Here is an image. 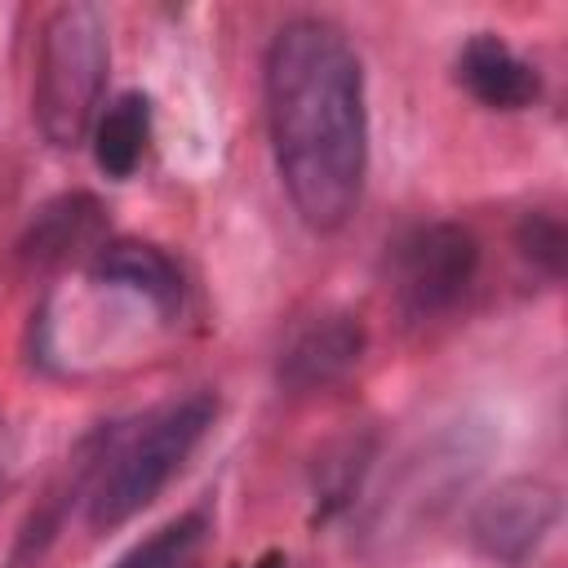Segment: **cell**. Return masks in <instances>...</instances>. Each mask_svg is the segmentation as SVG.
I'll return each instance as SVG.
<instances>
[{"label":"cell","mask_w":568,"mask_h":568,"mask_svg":"<svg viewBox=\"0 0 568 568\" xmlns=\"http://www.w3.org/2000/svg\"><path fill=\"white\" fill-rule=\"evenodd\" d=\"M559 519V493L546 479H506L470 515V541L497 564H524Z\"/></svg>","instance_id":"obj_5"},{"label":"cell","mask_w":568,"mask_h":568,"mask_svg":"<svg viewBox=\"0 0 568 568\" xmlns=\"http://www.w3.org/2000/svg\"><path fill=\"white\" fill-rule=\"evenodd\" d=\"M457 80L466 93L493 111H524L541 98V75L528 58H519L501 36L479 31L462 44L457 58Z\"/></svg>","instance_id":"obj_7"},{"label":"cell","mask_w":568,"mask_h":568,"mask_svg":"<svg viewBox=\"0 0 568 568\" xmlns=\"http://www.w3.org/2000/svg\"><path fill=\"white\" fill-rule=\"evenodd\" d=\"M368 346V333L359 315L351 311H324L293 328V337L280 351V386L288 390H324L342 382Z\"/></svg>","instance_id":"obj_6"},{"label":"cell","mask_w":568,"mask_h":568,"mask_svg":"<svg viewBox=\"0 0 568 568\" xmlns=\"http://www.w3.org/2000/svg\"><path fill=\"white\" fill-rule=\"evenodd\" d=\"M89 142H93V164L106 178H115V182L133 178V169L142 164L146 142H151V98L129 89V93H115L111 102H102V111L93 115Z\"/></svg>","instance_id":"obj_10"},{"label":"cell","mask_w":568,"mask_h":568,"mask_svg":"<svg viewBox=\"0 0 568 568\" xmlns=\"http://www.w3.org/2000/svg\"><path fill=\"white\" fill-rule=\"evenodd\" d=\"M89 248H93V253L102 248V204H98L93 195H84V191L49 200V204L31 217V226L22 231V240H18L22 262L36 266V271L62 266L67 257L89 253Z\"/></svg>","instance_id":"obj_8"},{"label":"cell","mask_w":568,"mask_h":568,"mask_svg":"<svg viewBox=\"0 0 568 568\" xmlns=\"http://www.w3.org/2000/svg\"><path fill=\"white\" fill-rule=\"evenodd\" d=\"M89 271L102 284H115V288H129V293L146 297L160 315H178V306H182V271L155 244H142V240H106L93 253V266Z\"/></svg>","instance_id":"obj_9"},{"label":"cell","mask_w":568,"mask_h":568,"mask_svg":"<svg viewBox=\"0 0 568 568\" xmlns=\"http://www.w3.org/2000/svg\"><path fill=\"white\" fill-rule=\"evenodd\" d=\"M515 244H519L524 262H532L541 275L555 280L564 271L568 235H564V222L555 213H524V222L515 226Z\"/></svg>","instance_id":"obj_12"},{"label":"cell","mask_w":568,"mask_h":568,"mask_svg":"<svg viewBox=\"0 0 568 568\" xmlns=\"http://www.w3.org/2000/svg\"><path fill=\"white\" fill-rule=\"evenodd\" d=\"M106 62V22L93 4H62L44 18L31 111L53 146H75L89 138L93 115L102 111Z\"/></svg>","instance_id":"obj_3"},{"label":"cell","mask_w":568,"mask_h":568,"mask_svg":"<svg viewBox=\"0 0 568 568\" xmlns=\"http://www.w3.org/2000/svg\"><path fill=\"white\" fill-rule=\"evenodd\" d=\"M479 275V240L462 222H417L390 248V288L408 320L453 311Z\"/></svg>","instance_id":"obj_4"},{"label":"cell","mask_w":568,"mask_h":568,"mask_svg":"<svg viewBox=\"0 0 568 568\" xmlns=\"http://www.w3.org/2000/svg\"><path fill=\"white\" fill-rule=\"evenodd\" d=\"M13 475H18V439H13V430L0 422V497L13 488Z\"/></svg>","instance_id":"obj_13"},{"label":"cell","mask_w":568,"mask_h":568,"mask_svg":"<svg viewBox=\"0 0 568 568\" xmlns=\"http://www.w3.org/2000/svg\"><path fill=\"white\" fill-rule=\"evenodd\" d=\"M266 129L297 217L337 231L364 191L368 106L364 62L328 18H288L262 62Z\"/></svg>","instance_id":"obj_1"},{"label":"cell","mask_w":568,"mask_h":568,"mask_svg":"<svg viewBox=\"0 0 568 568\" xmlns=\"http://www.w3.org/2000/svg\"><path fill=\"white\" fill-rule=\"evenodd\" d=\"M213 417H217V399L195 390V395L160 404L124 435L111 430L102 466L84 493L89 524L98 532H106V528L129 524L138 510H146L164 493V484L182 470V462L195 453V444L204 439Z\"/></svg>","instance_id":"obj_2"},{"label":"cell","mask_w":568,"mask_h":568,"mask_svg":"<svg viewBox=\"0 0 568 568\" xmlns=\"http://www.w3.org/2000/svg\"><path fill=\"white\" fill-rule=\"evenodd\" d=\"M253 568H288V559H284V555H266V559H257Z\"/></svg>","instance_id":"obj_14"},{"label":"cell","mask_w":568,"mask_h":568,"mask_svg":"<svg viewBox=\"0 0 568 568\" xmlns=\"http://www.w3.org/2000/svg\"><path fill=\"white\" fill-rule=\"evenodd\" d=\"M204 541H209V519H204V510H191V515H178L164 528H155L129 555H120L115 568H200Z\"/></svg>","instance_id":"obj_11"}]
</instances>
